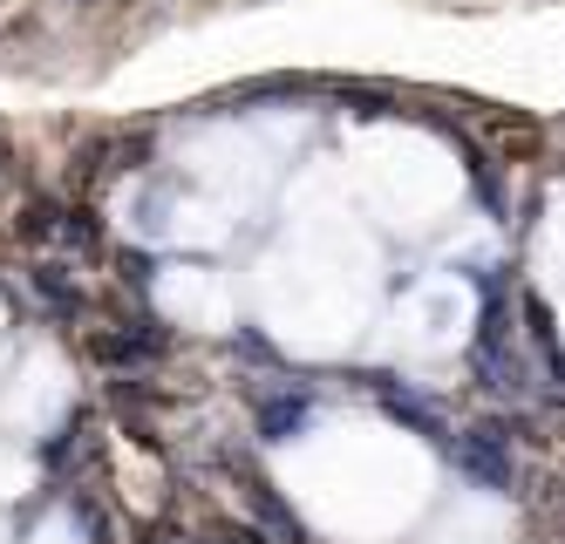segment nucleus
Instances as JSON below:
<instances>
[{
  "label": "nucleus",
  "mask_w": 565,
  "mask_h": 544,
  "mask_svg": "<svg viewBox=\"0 0 565 544\" xmlns=\"http://www.w3.org/2000/svg\"><path fill=\"white\" fill-rule=\"evenodd\" d=\"M463 470L470 477H491L498 490L511 483V456H504V429H470L463 436Z\"/></svg>",
  "instance_id": "1"
}]
</instances>
